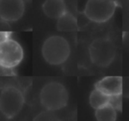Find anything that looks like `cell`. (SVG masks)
Masks as SVG:
<instances>
[{"label":"cell","instance_id":"obj_1","mask_svg":"<svg viewBox=\"0 0 129 121\" xmlns=\"http://www.w3.org/2000/svg\"><path fill=\"white\" fill-rule=\"evenodd\" d=\"M41 55L50 65L58 66L65 62L70 55V47L65 38L52 35L47 38L41 47Z\"/></svg>","mask_w":129,"mask_h":121},{"label":"cell","instance_id":"obj_2","mask_svg":"<svg viewBox=\"0 0 129 121\" xmlns=\"http://www.w3.org/2000/svg\"><path fill=\"white\" fill-rule=\"evenodd\" d=\"M40 102L44 109L59 111L68 104L69 93L63 84L57 82L46 84L40 91Z\"/></svg>","mask_w":129,"mask_h":121},{"label":"cell","instance_id":"obj_3","mask_svg":"<svg viewBox=\"0 0 129 121\" xmlns=\"http://www.w3.org/2000/svg\"><path fill=\"white\" fill-rule=\"evenodd\" d=\"M25 104L23 92L18 87L9 85L0 92V112L8 119L13 118L22 111Z\"/></svg>","mask_w":129,"mask_h":121},{"label":"cell","instance_id":"obj_4","mask_svg":"<svg viewBox=\"0 0 129 121\" xmlns=\"http://www.w3.org/2000/svg\"><path fill=\"white\" fill-rule=\"evenodd\" d=\"M24 59V50L17 41L9 36L0 39V68L13 69Z\"/></svg>","mask_w":129,"mask_h":121},{"label":"cell","instance_id":"obj_5","mask_svg":"<svg viewBox=\"0 0 129 121\" xmlns=\"http://www.w3.org/2000/svg\"><path fill=\"white\" fill-rule=\"evenodd\" d=\"M90 61L98 67L105 68L113 61L116 55V47L107 38H97L89 48Z\"/></svg>","mask_w":129,"mask_h":121},{"label":"cell","instance_id":"obj_6","mask_svg":"<svg viewBox=\"0 0 129 121\" xmlns=\"http://www.w3.org/2000/svg\"><path fill=\"white\" fill-rule=\"evenodd\" d=\"M117 4L114 0H88L84 14L93 22L104 23L113 16Z\"/></svg>","mask_w":129,"mask_h":121},{"label":"cell","instance_id":"obj_7","mask_svg":"<svg viewBox=\"0 0 129 121\" xmlns=\"http://www.w3.org/2000/svg\"><path fill=\"white\" fill-rule=\"evenodd\" d=\"M26 11L24 0H0V20L16 22L23 17Z\"/></svg>","mask_w":129,"mask_h":121},{"label":"cell","instance_id":"obj_8","mask_svg":"<svg viewBox=\"0 0 129 121\" xmlns=\"http://www.w3.org/2000/svg\"><path fill=\"white\" fill-rule=\"evenodd\" d=\"M121 85H122V77L112 75L106 76L101 79L96 84L95 88L108 96L121 94Z\"/></svg>","mask_w":129,"mask_h":121},{"label":"cell","instance_id":"obj_9","mask_svg":"<svg viewBox=\"0 0 129 121\" xmlns=\"http://www.w3.org/2000/svg\"><path fill=\"white\" fill-rule=\"evenodd\" d=\"M42 11L47 17L57 19L67 11L64 0H46L42 4Z\"/></svg>","mask_w":129,"mask_h":121},{"label":"cell","instance_id":"obj_10","mask_svg":"<svg viewBox=\"0 0 129 121\" xmlns=\"http://www.w3.org/2000/svg\"><path fill=\"white\" fill-rule=\"evenodd\" d=\"M56 28L60 32H75L78 28L77 20L71 12L66 11L57 19Z\"/></svg>","mask_w":129,"mask_h":121},{"label":"cell","instance_id":"obj_11","mask_svg":"<svg viewBox=\"0 0 129 121\" xmlns=\"http://www.w3.org/2000/svg\"><path fill=\"white\" fill-rule=\"evenodd\" d=\"M109 97H110V96L106 95V94L101 91L100 90L95 88V90H93L90 93L89 101H90V106L96 110L108 104Z\"/></svg>","mask_w":129,"mask_h":121},{"label":"cell","instance_id":"obj_12","mask_svg":"<svg viewBox=\"0 0 129 121\" xmlns=\"http://www.w3.org/2000/svg\"><path fill=\"white\" fill-rule=\"evenodd\" d=\"M96 119L99 121H114L117 119L116 111L109 104L96 109Z\"/></svg>","mask_w":129,"mask_h":121},{"label":"cell","instance_id":"obj_13","mask_svg":"<svg viewBox=\"0 0 129 121\" xmlns=\"http://www.w3.org/2000/svg\"><path fill=\"white\" fill-rule=\"evenodd\" d=\"M108 104L116 111H121V110H122V95L121 94H118V95L110 96Z\"/></svg>","mask_w":129,"mask_h":121},{"label":"cell","instance_id":"obj_14","mask_svg":"<svg viewBox=\"0 0 129 121\" xmlns=\"http://www.w3.org/2000/svg\"><path fill=\"white\" fill-rule=\"evenodd\" d=\"M121 95H122V97L129 98V76L122 77Z\"/></svg>","mask_w":129,"mask_h":121}]
</instances>
